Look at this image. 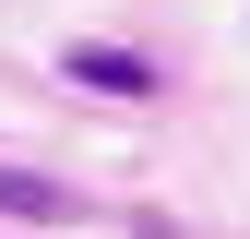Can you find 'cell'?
Segmentation results:
<instances>
[{
    "instance_id": "cell-2",
    "label": "cell",
    "mask_w": 250,
    "mask_h": 239,
    "mask_svg": "<svg viewBox=\"0 0 250 239\" xmlns=\"http://www.w3.org/2000/svg\"><path fill=\"white\" fill-rule=\"evenodd\" d=\"M60 72H72V84H96V96H155V60H143V48H72Z\"/></svg>"
},
{
    "instance_id": "cell-1",
    "label": "cell",
    "mask_w": 250,
    "mask_h": 239,
    "mask_svg": "<svg viewBox=\"0 0 250 239\" xmlns=\"http://www.w3.org/2000/svg\"><path fill=\"white\" fill-rule=\"evenodd\" d=\"M0 215H24V227H83L96 203L60 191V179H36V167H0Z\"/></svg>"
}]
</instances>
